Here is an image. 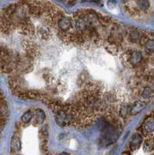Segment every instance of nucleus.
<instances>
[{
  "label": "nucleus",
  "instance_id": "ddd939ff",
  "mask_svg": "<svg viewBox=\"0 0 154 155\" xmlns=\"http://www.w3.org/2000/svg\"><path fill=\"white\" fill-rule=\"evenodd\" d=\"M144 47H145L146 51H147L148 53H154V40H148L144 44Z\"/></svg>",
  "mask_w": 154,
  "mask_h": 155
},
{
  "label": "nucleus",
  "instance_id": "f3484780",
  "mask_svg": "<svg viewBox=\"0 0 154 155\" xmlns=\"http://www.w3.org/2000/svg\"><path fill=\"white\" fill-rule=\"evenodd\" d=\"M60 155H69V154H67V153H65V152H63V153L60 154Z\"/></svg>",
  "mask_w": 154,
  "mask_h": 155
},
{
  "label": "nucleus",
  "instance_id": "0eeeda50",
  "mask_svg": "<svg viewBox=\"0 0 154 155\" xmlns=\"http://www.w3.org/2000/svg\"><path fill=\"white\" fill-rule=\"evenodd\" d=\"M21 141L20 139L17 136H13L11 140V150L12 152L19 151L21 150Z\"/></svg>",
  "mask_w": 154,
  "mask_h": 155
},
{
  "label": "nucleus",
  "instance_id": "7ed1b4c3",
  "mask_svg": "<svg viewBox=\"0 0 154 155\" xmlns=\"http://www.w3.org/2000/svg\"><path fill=\"white\" fill-rule=\"evenodd\" d=\"M58 26L61 31L66 32V31H68L72 28V21L71 20V19L69 17L63 16L58 20Z\"/></svg>",
  "mask_w": 154,
  "mask_h": 155
},
{
  "label": "nucleus",
  "instance_id": "9d476101",
  "mask_svg": "<svg viewBox=\"0 0 154 155\" xmlns=\"http://www.w3.org/2000/svg\"><path fill=\"white\" fill-rule=\"evenodd\" d=\"M46 119V115L42 109H37L36 110V121L38 124H41Z\"/></svg>",
  "mask_w": 154,
  "mask_h": 155
},
{
  "label": "nucleus",
  "instance_id": "4468645a",
  "mask_svg": "<svg viewBox=\"0 0 154 155\" xmlns=\"http://www.w3.org/2000/svg\"><path fill=\"white\" fill-rule=\"evenodd\" d=\"M32 118H33L32 112L27 111L25 113L21 116V121H22L23 123H27L32 120Z\"/></svg>",
  "mask_w": 154,
  "mask_h": 155
},
{
  "label": "nucleus",
  "instance_id": "f03ea898",
  "mask_svg": "<svg viewBox=\"0 0 154 155\" xmlns=\"http://www.w3.org/2000/svg\"><path fill=\"white\" fill-rule=\"evenodd\" d=\"M142 132L144 134H149L154 132V119L153 117H149L146 119L141 127Z\"/></svg>",
  "mask_w": 154,
  "mask_h": 155
},
{
  "label": "nucleus",
  "instance_id": "f257e3e1",
  "mask_svg": "<svg viewBox=\"0 0 154 155\" xmlns=\"http://www.w3.org/2000/svg\"><path fill=\"white\" fill-rule=\"evenodd\" d=\"M143 60V54L139 51H129L128 52V64L132 67L138 66Z\"/></svg>",
  "mask_w": 154,
  "mask_h": 155
},
{
  "label": "nucleus",
  "instance_id": "1a4fd4ad",
  "mask_svg": "<svg viewBox=\"0 0 154 155\" xmlns=\"http://www.w3.org/2000/svg\"><path fill=\"white\" fill-rule=\"evenodd\" d=\"M131 113V106L128 104H122L119 108V116L122 118H126L128 114Z\"/></svg>",
  "mask_w": 154,
  "mask_h": 155
},
{
  "label": "nucleus",
  "instance_id": "2eb2a0df",
  "mask_svg": "<svg viewBox=\"0 0 154 155\" xmlns=\"http://www.w3.org/2000/svg\"><path fill=\"white\" fill-rule=\"evenodd\" d=\"M77 0H69V4H74L76 2Z\"/></svg>",
  "mask_w": 154,
  "mask_h": 155
},
{
  "label": "nucleus",
  "instance_id": "39448f33",
  "mask_svg": "<svg viewBox=\"0 0 154 155\" xmlns=\"http://www.w3.org/2000/svg\"><path fill=\"white\" fill-rule=\"evenodd\" d=\"M143 33H141L139 30L134 29V30H130V32L129 33V40L132 43H140L141 38H142Z\"/></svg>",
  "mask_w": 154,
  "mask_h": 155
},
{
  "label": "nucleus",
  "instance_id": "423d86ee",
  "mask_svg": "<svg viewBox=\"0 0 154 155\" xmlns=\"http://www.w3.org/2000/svg\"><path fill=\"white\" fill-rule=\"evenodd\" d=\"M146 104L142 101H137L134 103L132 106H131V113L132 115H136V114H138L139 113H140L145 107Z\"/></svg>",
  "mask_w": 154,
  "mask_h": 155
},
{
  "label": "nucleus",
  "instance_id": "dca6fc26",
  "mask_svg": "<svg viewBox=\"0 0 154 155\" xmlns=\"http://www.w3.org/2000/svg\"><path fill=\"white\" fill-rule=\"evenodd\" d=\"M122 155H131V154H129V152H127V151H126V152H123Z\"/></svg>",
  "mask_w": 154,
  "mask_h": 155
},
{
  "label": "nucleus",
  "instance_id": "9b49d317",
  "mask_svg": "<svg viewBox=\"0 0 154 155\" xmlns=\"http://www.w3.org/2000/svg\"><path fill=\"white\" fill-rule=\"evenodd\" d=\"M153 91L152 88H150L149 86L147 87H145L143 88V91L141 92V97L144 99H150L151 96L153 95Z\"/></svg>",
  "mask_w": 154,
  "mask_h": 155
},
{
  "label": "nucleus",
  "instance_id": "a211bd4d",
  "mask_svg": "<svg viewBox=\"0 0 154 155\" xmlns=\"http://www.w3.org/2000/svg\"><path fill=\"white\" fill-rule=\"evenodd\" d=\"M153 119H154V117H153Z\"/></svg>",
  "mask_w": 154,
  "mask_h": 155
},
{
  "label": "nucleus",
  "instance_id": "20e7f679",
  "mask_svg": "<svg viewBox=\"0 0 154 155\" xmlns=\"http://www.w3.org/2000/svg\"><path fill=\"white\" fill-rule=\"evenodd\" d=\"M142 142H143V137H142V135L139 134V133H136L132 137L131 142H130V148L132 151H136V150H137L140 147V145L142 144Z\"/></svg>",
  "mask_w": 154,
  "mask_h": 155
},
{
  "label": "nucleus",
  "instance_id": "f8f14e48",
  "mask_svg": "<svg viewBox=\"0 0 154 155\" xmlns=\"http://www.w3.org/2000/svg\"><path fill=\"white\" fill-rule=\"evenodd\" d=\"M137 6L141 10H143V11H145V10H147L149 8H150V1L149 0H137Z\"/></svg>",
  "mask_w": 154,
  "mask_h": 155
},
{
  "label": "nucleus",
  "instance_id": "6e6552de",
  "mask_svg": "<svg viewBox=\"0 0 154 155\" xmlns=\"http://www.w3.org/2000/svg\"><path fill=\"white\" fill-rule=\"evenodd\" d=\"M143 150L145 152H151L154 150V138H148L143 144Z\"/></svg>",
  "mask_w": 154,
  "mask_h": 155
}]
</instances>
